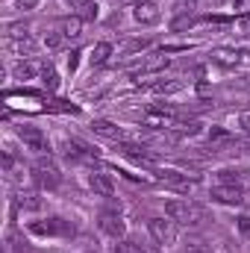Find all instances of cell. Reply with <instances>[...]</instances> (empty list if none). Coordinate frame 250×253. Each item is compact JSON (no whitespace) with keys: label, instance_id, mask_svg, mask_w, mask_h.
Segmentation results:
<instances>
[{"label":"cell","instance_id":"6da1fadb","mask_svg":"<svg viewBox=\"0 0 250 253\" xmlns=\"http://www.w3.org/2000/svg\"><path fill=\"white\" fill-rule=\"evenodd\" d=\"M165 215L174 224H183V227H200L206 221V209L200 203H191V200H168Z\"/></svg>","mask_w":250,"mask_h":253},{"label":"cell","instance_id":"7a4b0ae2","mask_svg":"<svg viewBox=\"0 0 250 253\" xmlns=\"http://www.w3.org/2000/svg\"><path fill=\"white\" fill-rule=\"evenodd\" d=\"M147 233L159 242V245H174V239H177V224L168 218H150L147 221Z\"/></svg>","mask_w":250,"mask_h":253},{"label":"cell","instance_id":"3957f363","mask_svg":"<svg viewBox=\"0 0 250 253\" xmlns=\"http://www.w3.org/2000/svg\"><path fill=\"white\" fill-rule=\"evenodd\" d=\"M132 18H135L141 27H153V24H159V18H162L159 3H156V0H135V6H132Z\"/></svg>","mask_w":250,"mask_h":253},{"label":"cell","instance_id":"277c9868","mask_svg":"<svg viewBox=\"0 0 250 253\" xmlns=\"http://www.w3.org/2000/svg\"><path fill=\"white\" fill-rule=\"evenodd\" d=\"M218 183L224 186H233V189H242V191H250V171L248 168H221L218 171Z\"/></svg>","mask_w":250,"mask_h":253},{"label":"cell","instance_id":"5b68a950","mask_svg":"<svg viewBox=\"0 0 250 253\" xmlns=\"http://www.w3.org/2000/svg\"><path fill=\"white\" fill-rule=\"evenodd\" d=\"M33 171H36V180H39L44 189H56V186L62 183V174H59V168H56L50 159H39Z\"/></svg>","mask_w":250,"mask_h":253},{"label":"cell","instance_id":"8992f818","mask_svg":"<svg viewBox=\"0 0 250 253\" xmlns=\"http://www.w3.org/2000/svg\"><path fill=\"white\" fill-rule=\"evenodd\" d=\"M97 224H100V230H103L109 239H124L126 224H124V218H121V212H100Z\"/></svg>","mask_w":250,"mask_h":253},{"label":"cell","instance_id":"52a82bcc","mask_svg":"<svg viewBox=\"0 0 250 253\" xmlns=\"http://www.w3.org/2000/svg\"><path fill=\"white\" fill-rule=\"evenodd\" d=\"M209 197H212V200H218V203H227V206H239V203H245V191L233 189V186H224V183L212 186Z\"/></svg>","mask_w":250,"mask_h":253},{"label":"cell","instance_id":"ba28073f","mask_svg":"<svg viewBox=\"0 0 250 253\" xmlns=\"http://www.w3.org/2000/svg\"><path fill=\"white\" fill-rule=\"evenodd\" d=\"M168 56L165 53H156V56H144V59H138V62H132L126 71L132 74V77H138V74H150V71H159V68H168Z\"/></svg>","mask_w":250,"mask_h":253},{"label":"cell","instance_id":"9c48e42d","mask_svg":"<svg viewBox=\"0 0 250 253\" xmlns=\"http://www.w3.org/2000/svg\"><path fill=\"white\" fill-rule=\"evenodd\" d=\"M88 186L94 189V194H100V197H112V194H115V183H112L109 174H103V171H91V174H88Z\"/></svg>","mask_w":250,"mask_h":253},{"label":"cell","instance_id":"30bf717a","mask_svg":"<svg viewBox=\"0 0 250 253\" xmlns=\"http://www.w3.org/2000/svg\"><path fill=\"white\" fill-rule=\"evenodd\" d=\"M59 36H62V42H77V39L83 36V18H80V15L62 18V21H59Z\"/></svg>","mask_w":250,"mask_h":253},{"label":"cell","instance_id":"8fae6325","mask_svg":"<svg viewBox=\"0 0 250 253\" xmlns=\"http://www.w3.org/2000/svg\"><path fill=\"white\" fill-rule=\"evenodd\" d=\"M6 47L12 50V53H18V56H24V59H30L33 53H36V42H33V36H24V39H6Z\"/></svg>","mask_w":250,"mask_h":253},{"label":"cell","instance_id":"7c38bea8","mask_svg":"<svg viewBox=\"0 0 250 253\" xmlns=\"http://www.w3.org/2000/svg\"><path fill=\"white\" fill-rule=\"evenodd\" d=\"M39 74H44V65L33 62V59H24V62L15 65V77L18 80H36Z\"/></svg>","mask_w":250,"mask_h":253},{"label":"cell","instance_id":"4fadbf2b","mask_svg":"<svg viewBox=\"0 0 250 253\" xmlns=\"http://www.w3.org/2000/svg\"><path fill=\"white\" fill-rule=\"evenodd\" d=\"M21 138H24V144H30L33 150H50V147H47V138H44L39 129H33V126H24V129H21Z\"/></svg>","mask_w":250,"mask_h":253},{"label":"cell","instance_id":"5bb4252c","mask_svg":"<svg viewBox=\"0 0 250 253\" xmlns=\"http://www.w3.org/2000/svg\"><path fill=\"white\" fill-rule=\"evenodd\" d=\"M183 253H212V245H209L203 236H186Z\"/></svg>","mask_w":250,"mask_h":253},{"label":"cell","instance_id":"9a60e30c","mask_svg":"<svg viewBox=\"0 0 250 253\" xmlns=\"http://www.w3.org/2000/svg\"><path fill=\"white\" fill-rule=\"evenodd\" d=\"M162 180H165L168 186L180 189V191H188L191 186H194V180H188V177H183V174H177V171H162Z\"/></svg>","mask_w":250,"mask_h":253},{"label":"cell","instance_id":"2e32d148","mask_svg":"<svg viewBox=\"0 0 250 253\" xmlns=\"http://www.w3.org/2000/svg\"><path fill=\"white\" fill-rule=\"evenodd\" d=\"M91 129H94L97 135H106V138H115V141L124 135V132H121V126H115L112 121H94V124H91Z\"/></svg>","mask_w":250,"mask_h":253},{"label":"cell","instance_id":"e0dca14e","mask_svg":"<svg viewBox=\"0 0 250 253\" xmlns=\"http://www.w3.org/2000/svg\"><path fill=\"white\" fill-rule=\"evenodd\" d=\"M212 59L218 65H239V50H227V47H218V50H212Z\"/></svg>","mask_w":250,"mask_h":253},{"label":"cell","instance_id":"ac0fdd59","mask_svg":"<svg viewBox=\"0 0 250 253\" xmlns=\"http://www.w3.org/2000/svg\"><path fill=\"white\" fill-rule=\"evenodd\" d=\"M109 56H112V44L109 42H97L94 50H91V65H103Z\"/></svg>","mask_w":250,"mask_h":253},{"label":"cell","instance_id":"d6986e66","mask_svg":"<svg viewBox=\"0 0 250 253\" xmlns=\"http://www.w3.org/2000/svg\"><path fill=\"white\" fill-rule=\"evenodd\" d=\"M65 153L74 156V159H85V156H88V147L80 144V141H65Z\"/></svg>","mask_w":250,"mask_h":253},{"label":"cell","instance_id":"ffe728a7","mask_svg":"<svg viewBox=\"0 0 250 253\" xmlns=\"http://www.w3.org/2000/svg\"><path fill=\"white\" fill-rule=\"evenodd\" d=\"M180 88H183L180 80H168V83H156V85H153L156 94H174V91H180Z\"/></svg>","mask_w":250,"mask_h":253},{"label":"cell","instance_id":"44dd1931","mask_svg":"<svg viewBox=\"0 0 250 253\" xmlns=\"http://www.w3.org/2000/svg\"><path fill=\"white\" fill-rule=\"evenodd\" d=\"M115 253H150L141 248V242H118L115 245Z\"/></svg>","mask_w":250,"mask_h":253},{"label":"cell","instance_id":"7402d4cb","mask_svg":"<svg viewBox=\"0 0 250 253\" xmlns=\"http://www.w3.org/2000/svg\"><path fill=\"white\" fill-rule=\"evenodd\" d=\"M77 15H80L83 21H94V18H97V3H94V0H91V3H85Z\"/></svg>","mask_w":250,"mask_h":253},{"label":"cell","instance_id":"603a6c76","mask_svg":"<svg viewBox=\"0 0 250 253\" xmlns=\"http://www.w3.org/2000/svg\"><path fill=\"white\" fill-rule=\"evenodd\" d=\"M177 129H180V132H188V135H197V132H200V121H177Z\"/></svg>","mask_w":250,"mask_h":253},{"label":"cell","instance_id":"cb8c5ba5","mask_svg":"<svg viewBox=\"0 0 250 253\" xmlns=\"http://www.w3.org/2000/svg\"><path fill=\"white\" fill-rule=\"evenodd\" d=\"M18 203H21V209H39V206H42V200H39L36 194H21Z\"/></svg>","mask_w":250,"mask_h":253},{"label":"cell","instance_id":"d4e9b609","mask_svg":"<svg viewBox=\"0 0 250 253\" xmlns=\"http://www.w3.org/2000/svg\"><path fill=\"white\" fill-rule=\"evenodd\" d=\"M42 77H44V85H47V88H56V85H59V77H56V71H53L50 65L44 68V74H42Z\"/></svg>","mask_w":250,"mask_h":253},{"label":"cell","instance_id":"484cf974","mask_svg":"<svg viewBox=\"0 0 250 253\" xmlns=\"http://www.w3.org/2000/svg\"><path fill=\"white\" fill-rule=\"evenodd\" d=\"M186 27H194V18H191V15H183V18H174V21H171V30H186Z\"/></svg>","mask_w":250,"mask_h":253},{"label":"cell","instance_id":"4316f807","mask_svg":"<svg viewBox=\"0 0 250 253\" xmlns=\"http://www.w3.org/2000/svg\"><path fill=\"white\" fill-rule=\"evenodd\" d=\"M233 12H239V15H250V0H233Z\"/></svg>","mask_w":250,"mask_h":253},{"label":"cell","instance_id":"83f0119b","mask_svg":"<svg viewBox=\"0 0 250 253\" xmlns=\"http://www.w3.org/2000/svg\"><path fill=\"white\" fill-rule=\"evenodd\" d=\"M239 230H242V233H250V215H242V218H239Z\"/></svg>","mask_w":250,"mask_h":253},{"label":"cell","instance_id":"f1b7e54d","mask_svg":"<svg viewBox=\"0 0 250 253\" xmlns=\"http://www.w3.org/2000/svg\"><path fill=\"white\" fill-rule=\"evenodd\" d=\"M18 3V9H36L39 6V0H15Z\"/></svg>","mask_w":250,"mask_h":253},{"label":"cell","instance_id":"f546056e","mask_svg":"<svg viewBox=\"0 0 250 253\" xmlns=\"http://www.w3.org/2000/svg\"><path fill=\"white\" fill-rule=\"evenodd\" d=\"M239 27H242V33L250 36V15H242V18H239Z\"/></svg>","mask_w":250,"mask_h":253},{"label":"cell","instance_id":"4dcf8cb0","mask_svg":"<svg viewBox=\"0 0 250 253\" xmlns=\"http://www.w3.org/2000/svg\"><path fill=\"white\" fill-rule=\"evenodd\" d=\"M239 124L245 126V132H250V112H242L239 115Z\"/></svg>","mask_w":250,"mask_h":253},{"label":"cell","instance_id":"1f68e13d","mask_svg":"<svg viewBox=\"0 0 250 253\" xmlns=\"http://www.w3.org/2000/svg\"><path fill=\"white\" fill-rule=\"evenodd\" d=\"M65 3H68L71 9H77V12H80V9H83L85 3H91V0H65Z\"/></svg>","mask_w":250,"mask_h":253},{"label":"cell","instance_id":"d6a6232c","mask_svg":"<svg viewBox=\"0 0 250 253\" xmlns=\"http://www.w3.org/2000/svg\"><path fill=\"white\" fill-rule=\"evenodd\" d=\"M77 56H80V53H71V59H68V68H71V71L77 68Z\"/></svg>","mask_w":250,"mask_h":253}]
</instances>
